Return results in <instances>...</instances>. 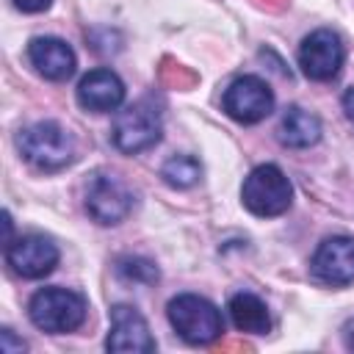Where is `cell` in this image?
<instances>
[{"mask_svg": "<svg viewBox=\"0 0 354 354\" xmlns=\"http://www.w3.org/2000/svg\"><path fill=\"white\" fill-rule=\"evenodd\" d=\"M28 315L36 329L50 335L75 332L86 321V299L66 288H41L30 296Z\"/></svg>", "mask_w": 354, "mask_h": 354, "instance_id": "obj_1", "label": "cell"}, {"mask_svg": "<svg viewBox=\"0 0 354 354\" xmlns=\"http://www.w3.org/2000/svg\"><path fill=\"white\" fill-rule=\"evenodd\" d=\"M86 210L97 224H119L133 210V194L119 177L97 174L86 185Z\"/></svg>", "mask_w": 354, "mask_h": 354, "instance_id": "obj_8", "label": "cell"}, {"mask_svg": "<svg viewBox=\"0 0 354 354\" xmlns=\"http://www.w3.org/2000/svg\"><path fill=\"white\" fill-rule=\"evenodd\" d=\"M28 61L47 80H69L75 75V50L55 36H36L28 41Z\"/></svg>", "mask_w": 354, "mask_h": 354, "instance_id": "obj_12", "label": "cell"}, {"mask_svg": "<svg viewBox=\"0 0 354 354\" xmlns=\"http://www.w3.org/2000/svg\"><path fill=\"white\" fill-rule=\"evenodd\" d=\"M22 158L41 169V171H55L64 169L66 163H72L75 158V141L72 136L58 124V122H36L30 127H25L17 138Z\"/></svg>", "mask_w": 354, "mask_h": 354, "instance_id": "obj_3", "label": "cell"}, {"mask_svg": "<svg viewBox=\"0 0 354 354\" xmlns=\"http://www.w3.org/2000/svg\"><path fill=\"white\" fill-rule=\"evenodd\" d=\"M166 313H169V324L185 343L205 346V343H213L224 332V318L218 307L207 301L205 296L180 293L169 301Z\"/></svg>", "mask_w": 354, "mask_h": 354, "instance_id": "obj_2", "label": "cell"}, {"mask_svg": "<svg viewBox=\"0 0 354 354\" xmlns=\"http://www.w3.org/2000/svg\"><path fill=\"white\" fill-rule=\"evenodd\" d=\"M321 138V122L315 113L299 108V105H290L285 113H282V122H279V141L285 147H293V149H304V147H313L315 141Z\"/></svg>", "mask_w": 354, "mask_h": 354, "instance_id": "obj_14", "label": "cell"}, {"mask_svg": "<svg viewBox=\"0 0 354 354\" xmlns=\"http://www.w3.org/2000/svg\"><path fill=\"white\" fill-rule=\"evenodd\" d=\"M343 337H346V346L354 351V321H348V324L343 326Z\"/></svg>", "mask_w": 354, "mask_h": 354, "instance_id": "obj_21", "label": "cell"}, {"mask_svg": "<svg viewBox=\"0 0 354 354\" xmlns=\"http://www.w3.org/2000/svg\"><path fill=\"white\" fill-rule=\"evenodd\" d=\"M124 100V83L111 69H91L77 83V102L91 113L116 111Z\"/></svg>", "mask_w": 354, "mask_h": 354, "instance_id": "obj_13", "label": "cell"}, {"mask_svg": "<svg viewBox=\"0 0 354 354\" xmlns=\"http://www.w3.org/2000/svg\"><path fill=\"white\" fill-rule=\"evenodd\" d=\"M230 318L235 324V329L249 332V335H266L271 329V318L266 304L254 296V293H235L227 304Z\"/></svg>", "mask_w": 354, "mask_h": 354, "instance_id": "obj_15", "label": "cell"}, {"mask_svg": "<svg viewBox=\"0 0 354 354\" xmlns=\"http://www.w3.org/2000/svg\"><path fill=\"white\" fill-rule=\"evenodd\" d=\"M346 50L335 30L321 28L301 39L299 44V66L310 80H332L343 66Z\"/></svg>", "mask_w": 354, "mask_h": 354, "instance_id": "obj_7", "label": "cell"}, {"mask_svg": "<svg viewBox=\"0 0 354 354\" xmlns=\"http://www.w3.org/2000/svg\"><path fill=\"white\" fill-rule=\"evenodd\" d=\"M241 199L249 213H254L260 218H271V216H282L290 207L293 188L279 166L263 163V166L252 169L249 177L243 180Z\"/></svg>", "mask_w": 354, "mask_h": 354, "instance_id": "obj_4", "label": "cell"}, {"mask_svg": "<svg viewBox=\"0 0 354 354\" xmlns=\"http://www.w3.org/2000/svg\"><path fill=\"white\" fill-rule=\"evenodd\" d=\"M8 266L25 279H41L58 266V246L44 235H22L6 243Z\"/></svg>", "mask_w": 354, "mask_h": 354, "instance_id": "obj_10", "label": "cell"}, {"mask_svg": "<svg viewBox=\"0 0 354 354\" xmlns=\"http://www.w3.org/2000/svg\"><path fill=\"white\" fill-rule=\"evenodd\" d=\"M116 274L124 282H141V285H149V282L158 279V268L144 257H122V260H116Z\"/></svg>", "mask_w": 354, "mask_h": 354, "instance_id": "obj_17", "label": "cell"}, {"mask_svg": "<svg viewBox=\"0 0 354 354\" xmlns=\"http://www.w3.org/2000/svg\"><path fill=\"white\" fill-rule=\"evenodd\" d=\"M160 177L171 185V188H191L199 177H202V166L196 158L191 155H174L163 163L160 169Z\"/></svg>", "mask_w": 354, "mask_h": 354, "instance_id": "obj_16", "label": "cell"}, {"mask_svg": "<svg viewBox=\"0 0 354 354\" xmlns=\"http://www.w3.org/2000/svg\"><path fill=\"white\" fill-rule=\"evenodd\" d=\"M53 0H14V6L25 14H39V11H47Z\"/></svg>", "mask_w": 354, "mask_h": 354, "instance_id": "obj_19", "label": "cell"}, {"mask_svg": "<svg viewBox=\"0 0 354 354\" xmlns=\"http://www.w3.org/2000/svg\"><path fill=\"white\" fill-rule=\"evenodd\" d=\"M105 348L116 351V354H149V351H155V337L149 335V326L136 307H130V304H113L111 307V332H108Z\"/></svg>", "mask_w": 354, "mask_h": 354, "instance_id": "obj_9", "label": "cell"}, {"mask_svg": "<svg viewBox=\"0 0 354 354\" xmlns=\"http://www.w3.org/2000/svg\"><path fill=\"white\" fill-rule=\"evenodd\" d=\"M310 271L318 282H326V285L354 282V238L332 235V238L321 241V246L313 254Z\"/></svg>", "mask_w": 354, "mask_h": 354, "instance_id": "obj_11", "label": "cell"}, {"mask_svg": "<svg viewBox=\"0 0 354 354\" xmlns=\"http://www.w3.org/2000/svg\"><path fill=\"white\" fill-rule=\"evenodd\" d=\"M221 105L235 122L254 124V122H260L271 113L274 91L268 88L266 80H260L254 75H241L227 86V91L221 97Z\"/></svg>", "mask_w": 354, "mask_h": 354, "instance_id": "obj_6", "label": "cell"}, {"mask_svg": "<svg viewBox=\"0 0 354 354\" xmlns=\"http://www.w3.org/2000/svg\"><path fill=\"white\" fill-rule=\"evenodd\" d=\"M0 348H3V354H14V351H22L25 343L17 340L11 329H3V332H0Z\"/></svg>", "mask_w": 354, "mask_h": 354, "instance_id": "obj_18", "label": "cell"}, {"mask_svg": "<svg viewBox=\"0 0 354 354\" xmlns=\"http://www.w3.org/2000/svg\"><path fill=\"white\" fill-rule=\"evenodd\" d=\"M160 130H163V124H160L158 108L152 102L141 100V102H133L124 111H119L113 130H111V138H113V147L119 152L136 155V152L155 147L160 141Z\"/></svg>", "mask_w": 354, "mask_h": 354, "instance_id": "obj_5", "label": "cell"}, {"mask_svg": "<svg viewBox=\"0 0 354 354\" xmlns=\"http://www.w3.org/2000/svg\"><path fill=\"white\" fill-rule=\"evenodd\" d=\"M343 108H346L348 119H354V88H348V91L343 94Z\"/></svg>", "mask_w": 354, "mask_h": 354, "instance_id": "obj_20", "label": "cell"}]
</instances>
